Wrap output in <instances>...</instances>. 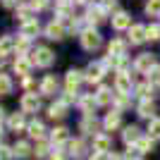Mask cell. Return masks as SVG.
<instances>
[{
	"label": "cell",
	"mask_w": 160,
	"mask_h": 160,
	"mask_svg": "<svg viewBox=\"0 0 160 160\" xmlns=\"http://www.w3.org/2000/svg\"><path fill=\"white\" fill-rule=\"evenodd\" d=\"M117 108H127V96L120 93V98H117Z\"/></svg>",
	"instance_id": "cell-43"
},
{
	"label": "cell",
	"mask_w": 160,
	"mask_h": 160,
	"mask_svg": "<svg viewBox=\"0 0 160 160\" xmlns=\"http://www.w3.org/2000/svg\"><path fill=\"white\" fill-rule=\"evenodd\" d=\"M48 158H50V160H65L67 155L62 153V151H55V153H50V155H48Z\"/></svg>",
	"instance_id": "cell-41"
},
{
	"label": "cell",
	"mask_w": 160,
	"mask_h": 160,
	"mask_svg": "<svg viewBox=\"0 0 160 160\" xmlns=\"http://www.w3.org/2000/svg\"><path fill=\"white\" fill-rule=\"evenodd\" d=\"M103 17H105V10H103L100 5L88 7V12H86V19L88 22H103Z\"/></svg>",
	"instance_id": "cell-21"
},
{
	"label": "cell",
	"mask_w": 160,
	"mask_h": 160,
	"mask_svg": "<svg viewBox=\"0 0 160 160\" xmlns=\"http://www.w3.org/2000/svg\"><path fill=\"white\" fill-rule=\"evenodd\" d=\"M65 139H67V129H65V127L53 129V143H55V146H58V143H62Z\"/></svg>",
	"instance_id": "cell-32"
},
{
	"label": "cell",
	"mask_w": 160,
	"mask_h": 160,
	"mask_svg": "<svg viewBox=\"0 0 160 160\" xmlns=\"http://www.w3.org/2000/svg\"><path fill=\"white\" fill-rule=\"evenodd\" d=\"M81 46L86 48V50H96V48L100 46V36H98V31H84L81 33Z\"/></svg>",
	"instance_id": "cell-3"
},
{
	"label": "cell",
	"mask_w": 160,
	"mask_h": 160,
	"mask_svg": "<svg viewBox=\"0 0 160 160\" xmlns=\"http://www.w3.org/2000/svg\"><path fill=\"white\" fill-rule=\"evenodd\" d=\"M65 115H67V103H53L48 108V117H53V120H62Z\"/></svg>",
	"instance_id": "cell-14"
},
{
	"label": "cell",
	"mask_w": 160,
	"mask_h": 160,
	"mask_svg": "<svg viewBox=\"0 0 160 160\" xmlns=\"http://www.w3.org/2000/svg\"><path fill=\"white\" fill-rule=\"evenodd\" d=\"M110 100H112V91L108 86H100V91L96 93V103H98V105H108Z\"/></svg>",
	"instance_id": "cell-20"
},
{
	"label": "cell",
	"mask_w": 160,
	"mask_h": 160,
	"mask_svg": "<svg viewBox=\"0 0 160 160\" xmlns=\"http://www.w3.org/2000/svg\"><path fill=\"white\" fill-rule=\"evenodd\" d=\"M27 46H29V41H27V38H19V41H17V46H14V48H17L19 53H24V50H27Z\"/></svg>",
	"instance_id": "cell-39"
},
{
	"label": "cell",
	"mask_w": 160,
	"mask_h": 160,
	"mask_svg": "<svg viewBox=\"0 0 160 160\" xmlns=\"http://www.w3.org/2000/svg\"><path fill=\"white\" fill-rule=\"evenodd\" d=\"M153 55L151 53H143L136 58V62H134V67H136V72H151V67H153Z\"/></svg>",
	"instance_id": "cell-5"
},
{
	"label": "cell",
	"mask_w": 160,
	"mask_h": 160,
	"mask_svg": "<svg viewBox=\"0 0 160 160\" xmlns=\"http://www.w3.org/2000/svg\"><path fill=\"white\" fill-rule=\"evenodd\" d=\"M33 153L43 158V155H48V146H46V143H43V141H38V146H36V151H33Z\"/></svg>",
	"instance_id": "cell-38"
},
{
	"label": "cell",
	"mask_w": 160,
	"mask_h": 160,
	"mask_svg": "<svg viewBox=\"0 0 160 160\" xmlns=\"http://www.w3.org/2000/svg\"><path fill=\"white\" fill-rule=\"evenodd\" d=\"M2 120H5V115H2V110H0V122H2Z\"/></svg>",
	"instance_id": "cell-47"
},
{
	"label": "cell",
	"mask_w": 160,
	"mask_h": 160,
	"mask_svg": "<svg viewBox=\"0 0 160 160\" xmlns=\"http://www.w3.org/2000/svg\"><path fill=\"white\" fill-rule=\"evenodd\" d=\"M108 53L112 55V58H122V55L127 53V43L124 41H120V38H115L110 46H108Z\"/></svg>",
	"instance_id": "cell-12"
},
{
	"label": "cell",
	"mask_w": 160,
	"mask_h": 160,
	"mask_svg": "<svg viewBox=\"0 0 160 160\" xmlns=\"http://www.w3.org/2000/svg\"><path fill=\"white\" fill-rule=\"evenodd\" d=\"M12 148H14V155H17V158H27V155L31 153V146H29L27 141H17Z\"/></svg>",
	"instance_id": "cell-23"
},
{
	"label": "cell",
	"mask_w": 160,
	"mask_h": 160,
	"mask_svg": "<svg viewBox=\"0 0 160 160\" xmlns=\"http://www.w3.org/2000/svg\"><path fill=\"white\" fill-rule=\"evenodd\" d=\"M77 2H86V0H77Z\"/></svg>",
	"instance_id": "cell-49"
},
{
	"label": "cell",
	"mask_w": 160,
	"mask_h": 160,
	"mask_svg": "<svg viewBox=\"0 0 160 160\" xmlns=\"http://www.w3.org/2000/svg\"><path fill=\"white\" fill-rule=\"evenodd\" d=\"M14 46H17V41H12L10 36H2V38H0V55L5 58V55L10 53V50H12Z\"/></svg>",
	"instance_id": "cell-25"
},
{
	"label": "cell",
	"mask_w": 160,
	"mask_h": 160,
	"mask_svg": "<svg viewBox=\"0 0 160 160\" xmlns=\"http://www.w3.org/2000/svg\"><path fill=\"white\" fill-rule=\"evenodd\" d=\"M2 5H7V7H12V5H14V0H2Z\"/></svg>",
	"instance_id": "cell-46"
},
{
	"label": "cell",
	"mask_w": 160,
	"mask_h": 160,
	"mask_svg": "<svg viewBox=\"0 0 160 160\" xmlns=\"http://www.w3.org/2000/svg\"><path fill=\"white\" fill-rule=\"evenodd\" d=\"M46 2H48V0H31V7H36V10H43V7H46Z\"/></svg>",
	"instance_id": "cell-42"
},
{
	"label": "cell",
	"mask_w": 160,
	"mask_h": 160,
	"mask_svg": "<svg viewBox=\"0 0 160 160\" xmlns=\"http://www.w3.org/2000/svg\"><path fill=\"white\" fill-rule=\"evenodd\" d=\"M112 29H117V31H122V29H132V17H129L127 12H117L112 17Z\"/></svg>",
	"instance_id": "cell-7"
},
{
	"label": "cell",
	"mask_w": 160,
	"mask_h": 160,
	"mask_svg": "<svg viewBox=\"0 0 160 160\" xmlns=\"http://www.w3.org/2000/svg\"><path fill=\"white\" fill-rule=\"evenodd\" d=\"M12 91V81H10V77L7 74H0V96H7Z\"/></svg>",
	"instance_id": "cell-29"
},
{
	"label": "cell",
	"mask_w": 160,
	"mask_h": 160,
	"mask_svg": "<svg viewBox=\"0 0 160 160\" xmlns=\"http://www.w3.org/2000/svg\"><path fill=\"white\" fill-rule=\"evenodd\" d=\"M53 60H55V55H53L50 48H36V53H33V58H31V62L38 65V67H50Z\"/></svg>",
	"instance_id": "cell-1"
},
{
	"label": "cell",
	"mask_w": 160,
	"mask_h": 160,
	"mask_svg": "<svg viewBox=\"0 0 160 160\" xmlns=\"http://www.w3.org/2000/svg\"><path fill=\"white\" fill-rule=\"evenodd\" d=\"M43 134H46V129H43V124H41V122H31V124H29V136H31V139H43Z\"/></svg>",
	"instance_id": "cell-24"
},
{
	"label": "cell",
	"mask_w": 160,
	"mask_h": 160,
	"mask_svg": "<svg viewBox=\"0 0 160 160\" xmlns=\"http://www.w3.org/2000/svg\"><path fill=\"white\" fill-rule=\"evenodd\" d=\"M122 139H124V143H139V139H141V132L136 127H127L124 129V134H122Z\"/></svg>",
	"instance_id": "cell-17"
},
{
	"label": "cell",
	"mask_w": 160,
	"mask_h": 160,
	"mask_svg": "<svg viewBox=\"0 0 160 160\" xmlns=\"http://www.w3.org/2000/svg\"><path fill=\"white\" fill-rule=\"evenodd\" d=\"M55 88H58V81H55L53 74H48V77H43V81H41V93L43 96H53Z\"/></svg>",
	"instance_id": "cell-11"
},
{
	"label": "cell",
	"mask_w": 160,
	"mask_h": 160,
	"mask_svg": "<svg viewBox=\"0 0 160 160\" xmlns=\"http://www.w3.org/2000/svg\"><path fill=\"white\" fill-rule=\"evenodd\" d=\"M31 65H33V62L29 60V58L19 55V58L14 60V72H17V74H22V77H29V72H31Z\"/></svg>",
	"instance_id": "cell-8"
},
{
	"label": "cell",
	"mask_w": 160,
	"mask_h": 160,
	"mask_svg": "<svg viewBox=\"0 0 160 160\" xmlns=\"http://www.w3.org/2000/svg\"><path fill=\"white\" fill-rule=\"evenodd\" d=\"M110 136H105V134H98V136H93V148L96 153H108L110 151Z\"/></svg>",
	"instance_id": "cell-9"
},
{
	"label": "cell",
	"mask_w": 160,
	"mask_h": 160,
	"mask_svg": "<svg viewBox=\"0 0 160 160\" xmlns=\"http://www.w3.org/2000/svg\"><path fill=\"white\" fill-rule=\"evenodd\" d=\"M136 93H139L143 100H151V93H153V86H148V84H141V86L136 88Z\"/></svg>",
	"instance_id": "cell-33"
},
{
	"label": "cell",
	"mask_w": 160,
	"mask_h": 160,
	"mask_svg": "<svg viewBox=\"0 0 160 160\" xmlns=\"http://www.w3.org/2000/svg\"><path fill=\"white\" fill-rule=\"evenodd\" d=\"M117 127H120V112H110L105 117V129L112 132V129H117Z\"/></svg>",
	"instance_id": "cell-26"
},
{
	"label": "cell",
	"mask_w": 160,
	"mask_h": 160,
	"mask_svg": "<svg viewBox=\"0 0 160 160\" xmlns=\"http://www.w3.org/2000/svg\"><path fill=\"white\" fill-rule=\"evenodd\" d=\"M79 129H81L84 134H93V136H98V134H96V129H98V122H96L93 117H86V120L79 124Z\"/></svg>",
	"instance_id": "cell-22"
},
{
	"label": "cell",
	"mask_w": 160,
	"mask_h": 160,
	"mask_svg": "<svg viewBox=\"0 0 160 160\" xmlns=\"http://www.w3.org/2000/svg\"><path fill=\"white\" fill-rule=\"evenodd\" d=\"M151 84H160V67H153V72H148Z\"/></svg>",
	"instance_id": "cell-37"
},
{
	"label": "cell",
	"mask_w": 160,
	"mask_h": 160,
	"mask_svg": "<svg viewBox=\"0 0 160 160\" xmlns=\"http://www.w3.org/2000/svg\"><path fill=\"white\" fill-rule=\"evenodd\" d=\"M69 153H72V155H84V141H81V139L69 141Z\"/></svg>",
	"instance_id": "cell-30"
},
{
	"label": "cell",
	"mask_w": 160,
	"mask_h": 160,
	"mask_svg": "<svg viewBox=\"0 0 160 160\" xmlns=\"http://www.w3.org/2000/svg\"><path fill=\"white\" fill-rule=\"evenodd\" d=\"M98 105V103H96L93 100V96H84V98L79 100V108H81V112L86 115V117H91V115H93V108Z\"/></svg>",
	"instance_id": "cell-15"
},
{
	"label": "cell",
	"mask_w": 160,
	"mask_h": 160,
	"mask_svg": "<svg viewBox=\"0 0 160 160\" xmlns=\"http://www.w3.org/2000/svg\"><path fill=\"white\" fill-rule=\"evenodd\" d=\"M108 160H127V158H122V155H108Z\"/></svg>",
	"instance_id": "cell-45"
},
{
	"label": "cell",
	"mask_w": 160,
	"mask_h": 160,
	"mask_svg": "<svg viewBox=\"0 0 160 160\" xmlns=\"http://www.w3.org/2000/svg\"><path fill=\"white\" fill-rule=\"evenodd\" d=\"M91 160H108V155H105V153H96Z\"/></svg>",
	"instance_id": "cell-44"
},
{
	"label": "cell",
	"mask_w": 160,
	"mask_h": 160,
	"mask_svg": "<svg viewBox=\"0 0 160 160\" xmlns=\"http://www.w3.org/2000/svg\"><path fill=\"white\" fill-rule=\"evenodd\" d=\"M33 33H38V22L36 19L24 22V24H22V36H24V38H31Z\"/></svg>",
	"instance_id": "cell-19"
},
{
	"label": "cell",
	"mask_w": 160,
	"mask_h": 160,
	"mask_svg": "<svg viewBox=\"0 0 160 160\" xmlns=\"http://www.w3.org/2000/svg\"><path fill=\"white\" fill-rule=\"evenodd\" d=\"M0 143H2V132H0Z\"/></svg>",
	"instance_id": "cell-48"
},
{
	"label": "cell",
	"mask_w": 160,
	"mask_h": 160,
	"mask_svg": "<svg viewBox=\"0 0 160 160\" xmlns=\"http://www.w3.org/2000/svg\"><path fill=\"white\" fill-rule=\"evenodd\" d=\"M12 158H14V148L0 146V160H12Z\"/></svg>",
	"instance_id": "cell-35"
},
{
	"label": "cell",
	"mask_w": 160,
	"mask_h": 160,
	"mask_svg": "<svg viewBox=\"0 0 160 160\" xmlns=\"http://www.w3.org/2000/svg\"><path fill=\"white\" fill-rule=\"evenodd\" d=\"M115 88H117V93L127 96L132 91V74L127 72H117V79H115Z\"/></svg>",
	"instance_id": "cell-2"
},
{
	"label": "cell",
	"mask_w": 160,
	"mask_h": 160,
	"mask_svg": "<svg viewBox=\"0 0 160 160\" xmlns=\"http://www.w3.org/2000/svg\"><path fill=\"white\" fill-rule=\"evenodd\" d=\"M148 136H151V139H160V120H151V124H148Z\"/></svg>",
	"instance_id": "cell-31"
},
{
	"label": "cell",
	"mask_w": 160,
	"mask_h": 160,
	"mask_svg": "<svg viewBox=\"0 0 160 160\" xmlns=\"http://www.w3.org/2000/svg\"><path fill=\"white\" fill-rule=\"evenodd\" d=\"M153 112H155L153 100H141V105H139V115H141V117H146V120H153Z\"/></svg>",
	"instance_id": "cell-18"
},
{
	"label": "cell",
	"mask_w": 160,
	"mask_h": 160,
	"mask_svg": "<svg viewBox=\"0 0 160 160\" xmlns=\"http://www.w3.org/2000/svg\"><path fill=\"white\" fill-rule=\"evenodd\" d=\"M146 12L148 14H160V0H148L146 2Z\"/></svg>",
	"instance_id": "cell-34"
},
{
	"label": "cell",
	"mask_w": 160,
	"mask_h": 160,
	"mask_svg": "<svg viewBox=\"0 0 160 160\" xmlns=\"http://www.w3.org/2000/svg\"><path fill=\"white\" fill-rule=\"evenodd\" d=\"M103 67H105V65H100V62H93V65H88L86 77H84V79H86V81H91V84L100 81V79H103Z\"/></svg>",
	"instance_id": "cell-4"
},
{
	"label": "cell",
	"mask_w": 160,
	"mask_h": 160,
	"mask_svg": "<svg viewBox=\"0 0 160 160\" xmlns=\"http://www.w3.org/2000/svg\"><path fill=\"white\" fill-rule=\"evenodd\" d=\"M115 5H117L115 0H103V2H100V7H103V10H115Z\"/></svg>",
	"instance_id": "cell-40"
},
{
	"label": "cell",
	"mask_w": 160,
	"mask_h": 160,
	"mask_svg": "<svg viewBox=\"0 0 160 160\" xmlns=\"http://www.w3.org/2000/svg\"><path fill=\"white\" fill-rule=\"evenodd\" d=\"M146 36H148V38H153V41H158V38H160V27H158V24L148 27V29H146Z\"/></svg>",
	"instance_id": "cell-36"
},
{
	"label": "cell",
	"mask_w": 160,
	"mask_h": 160,
	"mask_svg": "<svg viewBox=\"0 0 160 160\" xmlns=\"http://www.w3.org/2000/svg\"><path fill=\"white\" fill-rule=\"evenodd\" d=\"M79 81H81V72H77V69H69V72H67V79H65L67 91H74V93H77V86H79Z\"/></svg>",
	"instance_id": "cell-13"
},
{
	"label": "cell",
	"mask_w": 160,
	"mask_h": 160,
	"mask_svg": "<svg viewBox=\"0 0 160 160\" xmlns=\"http://www.w3.org/2000/svg\"><path fill=\"white\" fill-rule=\"evenodd\" d=\"M46 36H48V38H53V41H60L62 36H65L62 24H60V22H50V24L46 27Z\"/></svg>",
	"instance_id": "cell-10"
},
{
	"label": "cell",
	"mask_w": 160,
	"mask_h": 160,
	"mask_svg": "<svg viewBox=\"0 0 160 160\" xmlns=\"http://www.w3.org/2000/svg\"><path fill=\"white\" fill-rule=\"evenodd\" d=\"M36 110H38L36 93H24L22 96V112H36Z\"/></svg>",
	"instance_id": "cell-6"
},
{
	"label": "cell",
	"mask_w": 160,
	"mask_h": 160,
	"mask_svg": "<svg viewBox=\"0 0 160 160\" xmlns=\"http://www.w3.org/2000/svg\"><path fill=\"white\" fill-rule=\"evenodd\" d=\"M136 148H139L141 153H148V151H153V139H151V136H141L139 143H136Z\"/></svg>",
	"instance_id": "cell-28"
},
{
	"label": "cell",
	"mask_w": 160,
	"mask_h": 160,
	"mask_svg": "<svg viewBox=\"0 0 160 160\" xmlns=\"http://www.w3.org/2000/svg\"><path fill=\"white\" fill-rule=\"evenodd\" d=\"M129 38H132V43H143V38H148L146 29L141 27V24H134V27L129 29Z\"/></svg>",
	"instance_id": "cell-16"
},
{
	"label": "cell",
	"mask_w": 160,
	"mask_h": 160,
	"mask_svg": "<svg viewBox=\"0 0 160 160\" xmlns=\"http://www.w3.org/2000/svg\"><path fill=\"white\" fill-rule=\"evenodd\" d=\"M7 124H10V129H12V132H19V129L24 127V117H22V112L12 115V117L7 120Z\"/></svg>",
	"instance_id": "cell-27"
}]
</instances>
